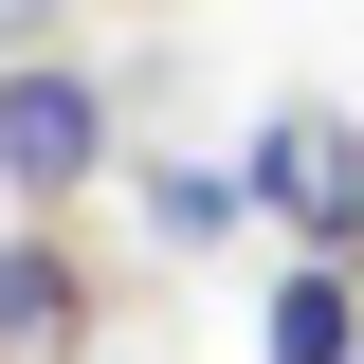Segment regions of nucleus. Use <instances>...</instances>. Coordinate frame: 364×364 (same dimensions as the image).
Returning <instances> with one entry per match:
<instances>
[{"mask_svg":"<svg viewBox=\"0 0 364 364\" xmlns=\"http://www.w3.org/2000/svg\"><path fill=\"white\" fill-rule=\"evenodd\" d=\"M91 182H128V91L91 55H0V200L18 219H73Z\"/></svg>","mask_w":364,"mask_h":364,"instance_id":"f257e3e1","label":"nucleus"},{"mask_svg":"<svg viewBox=\"0 0 364 364\" xmlns=\"http://www.w3.org/2000/svg\"><path fill=\"white\" fill-rule=\"evenodd\" d=\"M237 164H255V219L291 237V255H346L364 273V109L346 91H273Z\"/></svg>","mask_w":364,"mask_h":364,"instance_id":"f03ea898","label":"nucleus"},{"mask_svg":"<svg viewBox=\"0 0 364 364\" xmlns=\"http://www.w3.org/2000/svg\"><path fill=\"white\" fill-rule=\"evenodd\" d=\"M91 346V255H73V219H18L0 237V364H73Z\"/></svg>","mask_w":364,"mask_h":364,"instance_id":"7ed1b4c3","label":"nucleus"},{"mask_svg":"<svg viewBox=\"0 0 364 364\" xmlns=\"http://www.w3.org/2000/svg\"><path fill=\"white\" fill-rule=\"evenodd\" d=\"M255 364H364V273L346 255H291L255 310Z\"/></svg>","mask_w":364,"mask_h":364,"instance_id":"20e7f679","label":"nucleus"},{"mask_svg":"<svg viewBox=\"0 0 364 364\" xmlns=\"http://www.w3.org/2000/svg\"><path fill=\"white\" fill-rule=\"evenodd\" d=\"M128 182H146V237H182V255L255 219V164H128Z\"/></svg>","mask_w":364,"mask_h":364,"instance_id":"39448f33","label":"nucleus"},{"mask_svg":"<svg viewBox=\"0 0 364 364\" xmlns=\"http://www.w3.org/2000/svg\"><path fill=\"white\" fill-rule=\"evenodd\" d=\"M55 18H73V0H0V55H55Z\"/></svg>","mask_w":364,"mask_h":364,"instance_id":"423d86ee","label":"nucleus"}]
</instances>
